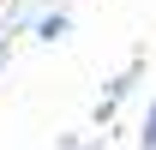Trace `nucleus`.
Segmentation results:
<instances>
[{
    "mask_svg": "<svg viewBox=\"0 0 156 150\" xmlns=\"http://www.w3.org/2000/svg\"><path fill=\"white\" fill-rule=\"evenodd\" d=\"M66 30H72V18H66V12H48V18H36V36H42V42H60Z\"/></svg>",
    "mask_w": 156,
    "mask_h": 150,
    "instance_id": "nucleus-1",
    "label": "nucleus"
},
{
    "mask_svg": "<svg viewBox=\"0 0 156 150\" xmlns=\"http://www.w3.org/2000/svg\"><path fill=\"white\" fill-rule=\"evenodd\" d=\"M144 150H156V108H150V120H144Z\"/></svg>",
    "mask_w": 156,
    "mask_h": 150,
    "instance_id": "nucleus-2",
    "label": "nucleus"
}]
</instances>
